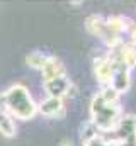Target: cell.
<instances>
[{
	"label": "cell",
	"instance_id": "obj_5",
	"mask_svg": "<svg viewBox=\"0 0 136 146\" xmlns=\"http://www.w3.org/2000/svg\"><path fill=\"white\" fill-rule=\"evenodd\" d=\"M37 112H41L46 117H63L65 115V104L61 99H55V97H48L44 99L39 106H37Z\"/></svg>",
	"mask_w": 136,
	"mask_h": 146
},
{
	"label": "cell",
	"instance_id": "obj_7",
	"mask_svg": "<svg viewBox=\"0 0 136 146\" xmlns=\"http://www.w3.org/2000/svg\"><path fill=\"white\" fill-rule=\"evenodd\" d=\"M46 60H48V54H44V53H41V51H33V53L26 58L27 65H29L31 68H36V70H41V68L44 66Z\"/></svg>",
	"mask_w": 136,
	"mask_h": 146
},
{
	"label": "cell",
	"instance_id": "obj_2",
	"mask_svg": "<svg viewBox=\"0 0 136 146\" xmlns=\"http://www.w3.org/2000/svg\"><path fill=\"white\" fill-rule=\"evenodd\" d=\"M3 97V110L12 117L19 119H33L37 114V104L33 100L31 94L22 85H12L7 92L2 94Z\"/></svg>",
	"mask_w": 136,
	"mask_h": 146
},
{
	"label": "cell",
	"instance_id": "obj_4",
	"mask_svg": "<svg viewBox=\"0 0 136 146\" xmlns=\"http://www.w3.org/2000/svg\"><path fill=\"white\" fill-rule=\"evenodd\" d=\"M94 72L97 80L101 82L104 87H109L111 85V80H112V73H114V65H112V60L105 54V56H99L94 60Z\"/></svg>",
	"mask_w": 136,
	"mask_h": 146
},
{
	"label": "cell",
	"instance_id": "obj_6",
	"mask_svg": "<svg viewBox=\"0 0 136 146\" xmlns=\"http://www.w3.org/2000/svg\"><path fill=\"white\" fill-rule=\"evenodd\" d=\"M41 73H43V80L48 82V80H53V78H58V76H65L67 75V70H65L63 63L58 58L48 56L44 66L41 68Z\"/></svg>",
	"mask_w": 136,
	"mask_h": 146
},
{
	"label": "cell",
	"instance_id": "obj_8",
	"mask_svg": "<svg viewBox=\"0 0 136 146\" xmlns=\"http://www.w3.org/2000/svg\"><path fill=\"white\" fill-rule=\"evenodd\" d=\"M97 136H99V129H97L90 121L82 126V129H80V138H82L83 143H87V141H90V139H94V138H97Z\"/></svg>",
	"mask_w": 136,
	"mask_h": 146
},
{
	"label": "cell",
	"instance_id": "obj_1",
	"mask_svg": "<svg viewBox=\"0 0 136 146\" xmlns=\"http://www.w3.org/2000/svg\"><path fill=\"white\" fill-rule=\"evenodd\" d=\"M123 107L119 102H107L97 94L90 104V122L99 129V133H114L121 115Z\"/></svg>",
	"mask_w": 136,
	"mask_h": 146
},
{
	"label": "cell",
	"instance_id": "obj_9",
	"mask_svg": "<svg viewBox=\"0 0 136 146\" xmlns=\"http://www.w3.org/2000/svg\"><path fill=\"white\" fill-rule=\"evenodd\" d=\"M61 146H73V145H71V141H70V139H68V141L65 139V141H61Z\"/></svg>",
	"mask_w": 136,
	"mask_h": 146
},
{
	"label": "cell",
	"instance_id": "obj_3",
	"mask_svg": "<svg viewBox=\"0 0 136 146\" xmlns=\"http://www.w3.org/2000/svg\"><path fill=\"white\" fill-rule=\"evenodd\" d=\"M44 88H46V92L49 94V97L63 99V97L70 95L73 85H71L68 75H65V76H58V78H53V80L44 82Z\"/></svg>",
	"mask_w": 136,
	"mask_h": 146
}]
</instances>
